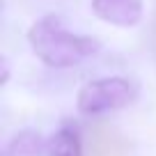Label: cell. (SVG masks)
I'll list each match as a JSON object with an SVG mask.
<instances>
[{
  "label": "cell",
  "mask_w": 156,
  "mask_h": 156,
  "mask_svg": "<svg viewBox=\"0 0 156 156\" xmlns=\"http://www.w3.org/2000/svg\"><path fill=\"white\" fill-rule=\"evenodd\" d=\"M92 9L106 23L131 28L142 19V0H92Z\"/></svg>",
  "instance_id": "obj_3"
},
{
  "label": "cell",
  "mask_w": 156,
  "mask_h": 156,
  "mask_svg": "<svg viewBox=\"0 0 156 156\" xmlns=\"http://www.w3.org/2000/svg\"><path fill=\"white\" fill-rule=\"evenodd\" d=\"M39 145H41V138L37 131H21L7 142L2 156H37L39 154Z\"/></svg>",
  "instance_id": "obj_6"
},
{
  "label": "cell",
  "mask_w": 156,
  "mask_h": 156,
  "mask_svg": "<svg viewBox=\"0 0 156 156\" xmlns=\"http://www.w3.org/2000/svg\"><path fill=\"white\" fill-rule=\"evenodd\" d=\"M28 41L32 46V51L37 53V58L55 69L73 67L80 60L90 58L99 51V44L94 39L69 32L62 25V21L53 14L39 19L30 28Z\"/></svg>",
  "instance_id": "obj_1"
},
{
  "label": "cell",
  "mask_w": 156,
  "mask_h": 156,
  "mask_svg": "<svg viewBox=\"0 0 156 156\" xmlns=\"http://www.w3.org/2000/svg\"><path fill=\"white\" fill-rule=\"evenodd\" d=\"M90 154L92 156H129L131 145L110 124L99 122L90 129Z\"/></svg>",
  "instance_id": "obj_4"
},
{
  "label": "cell",
  "mask_w": 156,
  "mask_h": 156,
  "mask_svg": "<svg viewBox=\"0 0 156 156\" xmlns=\"http://www.w3.org/2000/svg\"><path fill=\"white\" fill-rule=\"evenodd\" d=\"M151 32H154V51H156V12H154V28H151Z\"/></svg>",
  "instance_id": "obj_7"
},
{
  "label": "cell",
  "mask_w": 156,
  "mask_h": 156,
  "mask_svg": "<svg viewBox=\"0 0 156 156\" xmlns=\"http://www.w3.org/2000/svg\"><path fill=\"white\" fill-rule=\"evenodd\" d=\"M51 156H83V145H80V136L73 126H62L48 145Z\"/></svg>",
  "instance_id": "obj_5"
},
{
  "label": "cell",
  "mask_w": 156,
  "mask_h": 156,
  "mask_svg": "<svg viewBox=\"0 0 156 156\" xmlns=\"http://www.w3.org/2000/svg\"><path fill=\"white\" fill-rule=\"evenodd\" d=\"M136 99V87L126 78L110 76V78H99L87 83L78 92V108L85 115H99L108 110H119L129 106Z\"/></svg>",
  "instance_id": "obj_2"
}]
</instances>
